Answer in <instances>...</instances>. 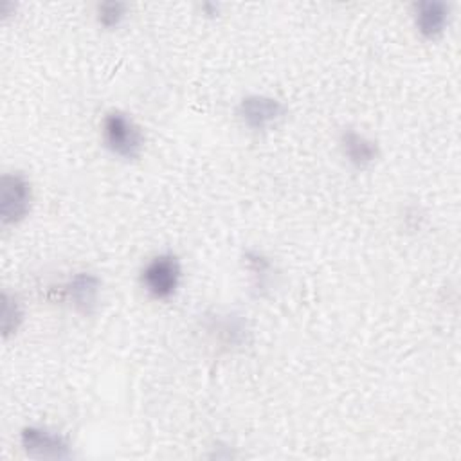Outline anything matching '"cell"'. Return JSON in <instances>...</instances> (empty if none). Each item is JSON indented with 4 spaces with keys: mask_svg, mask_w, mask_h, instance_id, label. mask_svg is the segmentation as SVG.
<instances>
[{
    "mask_svg": "<svg viewBox=\"0 0 461 461\" xmlns=\"http://www.w3.org/2000/svg\"><path fill=\"white\" fill-rule=\"evenodd\" d=\"M103 133L108 148L126 158H135L142 148V135L139 128L121 112H112L104 117Z\"/></svg>",
    "mask_w": 461,
    "mask_h": 461,
    "instance_id": "cell-1",
    "label": "cell"
},
{
    "mask_svg": "<svg viewBox=\"0 0 461 461\" xmlns=\"http://www.w3.org/2000/svg\"><path fill=\"white\" fill-rule=\"evenodd\" d=\"M180 281V263L171 254L157 256L149 261L142 272V283L146 290L157 297L166 299L175 294Z\"/></svg>",
    "mask_w": 461,
    "mask_h": 461,
    "instance_id": "cell-2",
    "label": "cell"
},
{
    "mask_svg": "<svg viewBox=\"0 0 461 461\" xmlns=\"http://www.w3.org/2000/svg\"><path fill=\"white\" fill-rule=\"evenodd\" d=\"M0 216L2 223L20 221L31 207V185L20 175H4L0 184Z\"/></svg>",
    "mask_w": 461,
    "mask_h": 461,
    "instance_id": "cell-3",
    "label": "cell"
},
{
    "mask_svg": "<svg viewBox=\"0 0 461 461\" xmlns=\"http://www.w3.org/2000/svg\"><path fill=\"white\" fill-rule=\"evenodd\" d=\"M22 445L23 448L38 457H67L70 456L68 441L47 429L29 427L22 432Z\"/></svg>",
    "mask_w": 461,
    "mask_h": 461,
    "instance_id": "cell-4",
    "label": "cell"
},
{
    "mask_svg": "<svg viewBox=\"0 0 461 461\" xmlns=\"http://www.w3.org/2000/svg\"><path fill=\"white\" fill-rule=\"evenodd\" d=\"M285 108L277 99L265 95H250L240 103V115L250 128L263 130L283 115Z\"/></svg>",
    "mask_w": 461,
    "mask_h": 461,
    "instance_id": "cell-5",
    "label": "cell"
},
{
    "mask_svg": "<svg viewBox=\"0 0 461 461\" xmlns=\"http://www.w3.org/2000/svg\"><path fill=\"white\" fill-rule=\"evenodd\" d=\"M448 18V7L441 2H420L416 4V25L418 31L427 36L434 38L443 32Z\"/></svg>",
    "mask_w": 461,
    "mask_h": 461,
    "instance_id": "cell-6",
    "label": "cell"
},
{
    "mask_svg": "<svg viewBox=\"0 0 461 461\" xmlns=\"http://www.w3.org/2000/svg\"><path fill=\"white\" fill-rule=\"evenodd\" d=\"M97 290H99V281L92 274H77L70 285H68V295L74 301V304L83 310L90 312V308L97 301Z\"/></svg>",
    "mask_w": 461,
    "mask_h": 461,
    "instance_id": "cell-7",
    "label": "cell"
},
{
    "mask_svg": "<svg viewBox=\"0 0 461 461\" xmlns=\"http://www.w3.org/2000/svg\"><path fill=\"white\" fill-rule=\"evenodd\" d=\"M342 146H344V153L357 166L371 164L378 153L376 144L357 131H346L342 135Z\"/></svg>",
    "mask_w": 461,
    "mask_h": 461,
    "instance_id": "cell-8",
    "label": "cell"
},
{
    "mask_svg": "<svg viewBox=\"0 0 461 461\" xmlns=\"http://www.w3.org/2000/svg\"><path fill=\"white\" fill-rule=\"evenodd\" d=\"M124 16V5L117 4V2H108L99 5V22L104 27H113L121 22V18Z\"/></svg>",
    "mask_w": 461,
    "mask_h": 461,
    "instance_id": "cell-9",
    "label": "cell"
}]
</instances>
